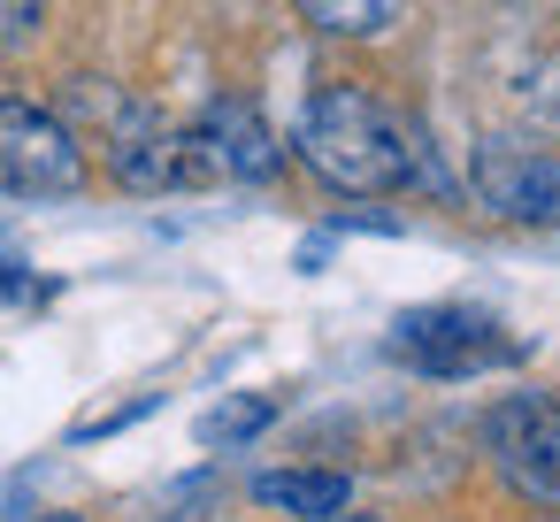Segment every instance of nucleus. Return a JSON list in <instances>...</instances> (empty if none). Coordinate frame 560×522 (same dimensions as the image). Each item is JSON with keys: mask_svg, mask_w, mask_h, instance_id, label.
Masks as SVG:
<instances>
[{"mask_svg": "<svg viewBox=\"0 0 560 522\" xmlns=\"http://www.w3.org/2000/svg\"><path fill=\"white\" fill-rule=\"evenodd\" d=\"M292 154L330 193H353V200L399 193V185H415L430 170V147H415V131L361 85H323L292 124Z\"/></svg>", "mask_w": 560, "mask_h": 522, "instance_id": "f257e3e1", "label": "nucleus"}, {"mask_svg": "<svg viewBox=\"0 0 560 522\" xmlns=\"http://www.w3.org/2000/svg\"><path fill=\"white\" fill-rule=\"evenodd\" d=\"M483 461L529 507H560V399H545V392L499 399L483 415Z\"/></svg>", "mask_w": 560, "mask_h": 522, "instance_id": "f03ea898", "label": "nucleus"}, {"mask_svg": "<svg viewBox=\"0 0 560 522\" xmlns=\"http://www.w3.org/2000/svg\"><path fill=\"white\" fill-rule=\"evenodd\" d=\"M101 154H108V170H116V185H131V193H177V185H200V170H192V139L162 116V108H147V101H108L101 93Z\"/></svg>", "mask_w": 560, "mask_h": 522, "instance_id": "7ed1b4c3", "label": "nucleus"}, {"mask_svg": "<svg viewBox=\"0 0 560 522\" xmlns=\"http://www.w3.org/2000/svg\"><path fill=\"white\" fill-rule=\"evenodd\" d=\"M0 185L9 193H78L85 185V147L62 116L0 93Z\"/></svg>", "mask_w": 560, "mask_h": 522, "instance_id": "20e7f679", "label": "nucleus"}, {"mask_svg": "<svg viewBox=\"0 0 560 522\" xmlns=\"http://www.w3.org/2000/svg\"><path fill=\"white\" fill-rule=\"evenodd\" d=\"M392 353L415 361L422 376H476V369H506V361H522V346L499 338V323L476 315V308H415V315H399Z\"/></svg>", "mask_w": 560, "mask_h": 522, "instance_id": "39448f33", "label": "nucleus"}, {"mask_svg": "<svg viewBox=\"0 0 560 522\" xmlns=\"http://www.w3.org/2000/svg\"><path fill=\"white\" fill-rule=\"evenodd\" d=\"M468 185L476 200L499 216V223H529V231H560V154H537V147H476L468 162Z\"/></svg>", "mask_w": 560, "mask_h": 522, "instance_id": "423d86ee", "label": "nucleus"}, {"mask_svg": "<svg viewBox=\"0 0 560 522\" xmlns=\"http://www.w3.org/2000/svg\"><path fill=\"white\" fill-rule=\"evenodd\" d=\"M185 139H192V170L200 177H223V185H269L284 170L277 131L246 101H208L200 124H185Z\"/></svg>", "mask_w": 560, "mask_h": 522, "instance_id": "0eeeda50", "label": "nucleus"}, {"mask_svg": "<svg viewBox=\"0 0 560 522\" xmlns=\"http://www.w3.org/2000/svg\"><path fill=\"white\" fill-rule=\"evenodd\" d=\"M254 499L261 507H284V514H307V522H330V514H346L353 484L338 468H284V476H261Z\"/></svg>", "mask_w": 560, "mask_h": 522, "instance_id": "6e6552de", "label": "nucleus"}, {"mask_svg": "<svg viewBox=\"0 0 560 522\" xmlns=\"http://www.w3.org/2000/svg\"><path fill=\"white\" fill-rule=\"evenodd\" d=\"M292 9H300L315 32H330V39H376V32L399 24L407 0H292Z\"/></svg>", "mask_w": 560, "mask_h": 522, "instance_id": "1a4fd4ad", "label": "nucleus"}, {"mask_svg": "<svg viewBox=\"0 0 560 522\" xmlns=\"http://www.w3.org/2000/svg\"><path fill=\"white\" fill-rule=\"evenodd\" d=\"M277 399H223L215 415H200V445H246L254 430H269Z\"/></svg>", "mask_w": 560, "mask_h": 522, "instance_id": "9d476101", "label": "nucleus"}, {"mask_svg": "<svg viewBox=\"0 0 560 522\" xmlns=\"http://www.w3.org/2000/svg\"><path fill=\"white\" fill-rule=\"evenodd\" d=\"M39 24H47V0H0V55L32 47V39H39Z\"/></svg>", "mask_w": 560, "mask_h": 522, "instance_id": "9b49d317", "label": "nucleus"}, {"mask_svg": "<svg viewBox=\"0 0 560 522\" xmlns=\"http://www.w3.org/2000/svg\"><path fill=\"white\" fill-rule=\"evenodd\" d=\"M139 415H154V392H147V399H131V407H116V415H93V422H78L70 438L85 445V438H108V430H124V422H139Z\"/></svg>", "mask_w": 560, "mask_h": 522, "instance_id": "f8f14e48", "label": "nucleus"}, {"mask_svg": "<svg viewBox=\"0 0 560 522\" xmlns=\"http://www.w3.org/2000/svg\"><path fill=\"white\" fill-rule=\"evenodd\" d=\"M24 292V262L16 254H0V300H16Z\"/></svg>", "mask_w": 560, "mask_h": 522, "instance_id": "ddd939ff", "label": "nucleus"}, {"mask_svg": "<svg viewBox=\"0 0 560 522\" xmlns=\"http://www.w3.org/2000/svg\"><path fill=\"white\" fill-rule=\"evenodd\" d=\"M39 522H78V514H39Z\"/></svg>", "mask_w": 560, "mask_h": 522, "instance_id": "4468645a", "label": "nucleus"}, {"mask_svg": "<svg viewBox=\"0 0 560 522\" xmlns=\"http://www.w3.org/2000/svg\"><path fill=\"white\" fill-rule=\"evenodd\" d=\"M330 522H369V514H330Z\"/></svg>", "mask_w": 560, "mask_h": 522, "instance_id": "2eb2a0df", "label": "nucleus"}]
</instances>
